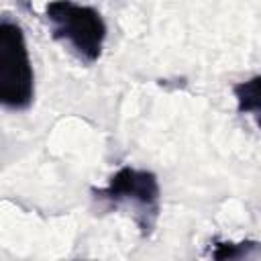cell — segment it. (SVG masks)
Returning a JSON list of instances; mask_svg holds the SVG:
<instances>
[{"label":"cell","mask_w":261,"mask_h":261,"mask_svg":"<svg viewBox=\"0 0 261 261\" xmlns=\"http://www.w3.org/2000/svg\"><path fill=\"white\" fill-rule=\"evenodd\" d=\"M259 82H261V77L253 75L251 80L239 82V84L232 86L239 112L255 114V116L259 114V106H261V102H259Z\"/></svg>","instance_id":"4"},{"label":"cell","mask_w":261,"mask_h":261,"mask_svg":"<svg viewBox=\"0 0 261 261\" xmlns=\"http://www.w3.org/2000/svg\"><path fill=\"white\" fill-rule=\"evenodd\" d=\"M35 100V71L24 31L10 18H0V106L27 110Z\"/></svg>","instance_id":"3"},{"label":"cell","mask_w":261,"mask_h":261,"mask_svg":"<svg viewBox=\"0 0 261 261\" xmlns=\"http://www.w3.org/2000/svg\"><path fill=\"white\" fill-rule=\"evenodd\" d=\"M98 202L110 208H126L133 214L143 237H149L159 218V179L153 171L135 169L130 165L120 167L108 181L106 188L92 190Z\"/></svg>","instance_id":"2"},{"label":"cell","mask_w":261,"mask_h":261,"mask_svg":"<svg viewBox=\"0 0 261 261\" xmlns=\"http://www.w3.org/2000/svg\"><path fill=\"white\" fill-rule=\"evenodd\" d=\"M249 251H257V243L255 241H247V243H214L212 257L214 259H241V257H247Z\"/></svg>","instance_id":"5"},{"label":"cell","mask_w":261,"mask_h":261,"mask_svg":"<svg viewBox=\"0 0 261 261\" xmlns=\"http://www.w3.org/2000/svg\"><path fill=\"white\" fill-rule=\"evenodd\" d=\"M45 18L49 20L51 37L67 45L77 59L86 63L98 61L106 41V22L94 6L51 0L45 6Z\"/></svg>","instance_id":"1"}]
</instances>
